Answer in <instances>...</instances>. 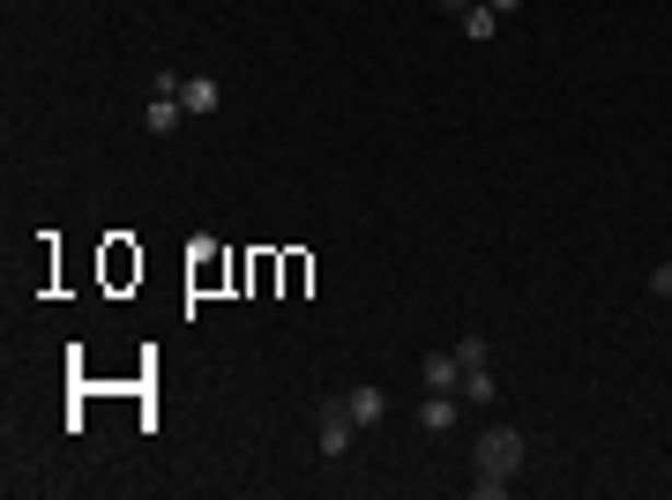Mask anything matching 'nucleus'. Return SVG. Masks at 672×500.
<instances>
[{"label":"nucleus","mask_w":672,"mask_h":500,"mask_svg":"<svg viewBox=\"0 0 672 500\" xmlns=\"http://www.w3.org/2000/svg\"><path fill=\"white\" fill-rule=\"evenodd\" d=\"M187 277H195V292H210L217 277H224V254H217V240H202V247H195V261H187Z\"/></svg>","instance_id":"obj_6"},{"label":"nucleus","mask_w":672,"mask_h":500,"mask_svg":"<svg viewBox=\"0 0 672 500\" xmlns=\"http://www.w3.org/2000/svg\"><path fill=\"white\" fill-rule=\"evenodd\" d=\"M351 441H359V418H351V404H344V396H329V404L314 411V449L336 463L344 449H351Z\"/></svg>","instance_id":"obj_2"},{"label":"nucleus","mask_w":672,"mask_h":500,"mask_svg":"<svg viewBox=\"0 0 672 500\" xmlns=\"http://www.w3.org/2000/svg\"><path fill=\"white\" fill-rule=\"evenodd\" d=\"M433 8H441V15H456V23H463V15H471L478 0H433Z\"/></svg>","instance_id":"obj_11"},{"label":"nucleus","mask_w":672,"mask_h":500,"mask_svg":"<svg viewBox=\"0 0 672 500\" xmlns=\"http://www.w3.org/2000/svg\"><path fill=\"white\" fill-rule=\"evenodd\" d=\"M486 8H494V15H515V8H523V0H486Z\"/></svg>","instance_id":"obj_12"},{"label":"nucleus","mask_w":672,"mask_h":500,"mask_svg":"<svg viewBox=\"0 0 672 500\" xmlns=\"http://www.w3.org/2000/svg\"><path fill=\"white\" fill-rule=\"evenodd\" d=\"M456 396H463V411H486V404H494V367H463Z\"/></svg>","instance_id":"obj_5"},{"label":"nucleus","mask_w":672,"mask_h":500,"mask_svg":"<svg viewBox=\"0 0 672 500\" xmlns=\"http://www.w3.org/2000/svg\"><path fill=\"white\" fill-rule=\"evenodd\" d=\"M456 359H463V367H494V351H486V336H463V344H456Z\"/></svg>","instance_id":"obj_9"},{"label":"nucleus","mask_w":672,"mask_h":500,"mask_svg":"<svg viewBox=\"0 0 672 500\" xmlns=\"http://www.w3.org/2000/svg\"><path fill=\"white\" fill-rule=\"evenodd\" d=\"M650 292H658V299H672V261H658V269H650Z\"/></svg>","instance_id":"obj_10"},{"label":"nucleus","mask_w":672,"mask_h":500,"mask_svg":"<svg viewBox=\"0 0 672 500\" xmlns=\"http://www.w3.org/2000/svg\"><path fill=\"white\" fill-rule=\"evenodd\" d=\"M515 470H523V433H515V426H486V433H478V478H471V493L501 500L508 486H515Z\"/></svg>","instance_id":"obj_1"},{"label":"nucleus","mask_w":672,"mask_h":500,"mask_svg":"<svg viewBox=\"0 0 672 500\" xmlns=\"http://www.w3.org/2000/svg\"><path fill=\"white\" fill-rule=\"evenodd\" d=\"M456 381H463L456 351H433V359H426V388H449V396H456Z\"/></svg>","instance_id":"obj_7"},{"label":"nucleus","mask_w":672,"mask_h":500,"mask_svg":"<svg viewBox=\"0 0 672 500\" xmlns=\"http://www.w3.org/2000/svg\"><path fill=\"white\" fill-rule=\"evenodd\" d=\"M179 105H187V120H210L224 105V83L217 75H179Z\"/></svg>","instance_id":"obj_3"},{"label":"nucleus","mask_w":672,"mask_h":500,"mask_svg":"<svg viewBox=\"0 0 672 500\" xmlns=\"http://www.w3.org/2000/svg\"><path fill=\"white\" fill-rule=\"evenodd\" d=\"M494 23H501V15H494V8H486V0H478V8H471V15H463V38H494Z\"/></svg>","instance_id":"obj_8"},{"label":"nucleus","mask_w":672,"mask_h":500,"mask_svg":"<svg viewBox=\"0 0 672 500\" xmlns=\"http://www.w3.org/2000/svg\"><path fill=\"white\" fill-rule=\"evenodd\" d=\"M344 404H351V418H359V433H374L381 418H389V396H381V381H351V388H344Z\"/></svg>","instance_id":"obj_4"}]
</instances>
